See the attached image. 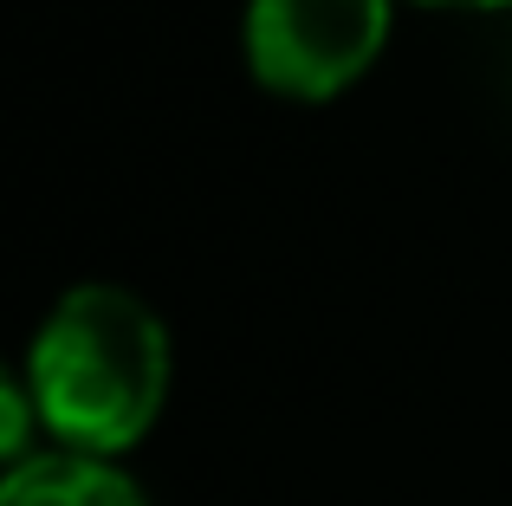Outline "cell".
Here are the masks:
<instances>
[{
    "label": "cell",
    "mask_w": 512,
    "mask_h": 506,
    "mask_svg": "<svg viewBox=\"0 0 512 506\" xmlns=\"http://www.w3.org/2000/svg\"><path fill=\"white\" fill-rule=\"evenodd\" d=\"M39 429L72 455H124L156 429L169 396V331L137 292L72 286L26 351Z\"/></svg>",
    "instance_id": "6da1fadb"
},
{
    "label": "cell",
    "mask_w": 512,
    "mask_h": 506,
    "mask_svg": "<svg viewBox=\"0 0 512 506\" xmlns=\"http://www.w3.org/2000/svg\"><path fill=\"white\" fill-rule=\"evenodd\" d=\"M389 39V0H247V72L299 104L338 98L376 65Z\"/></svg>",
    "instance_id": "7a4b0ae2"
},
{
    "label": "cell",
    "mask_w": 512,
    "mask_h": 506,
    "mask_svg": "<svg viewBox=\"0 0 512 506\" xmlns=\"http://www.w3.org/2000/svg\"><path fill=\"white\" fill-rule=\"evenodd\" d=\"M0 506H150L143 487L104 455H72V448H46V455L7 468Z\"/></svg>",
    "instance_id": "3957f363"
},
{
    "label": "cell",
    "mask_w": 512,
    "mask_h": 506,
    "mask_svg": "<svg viewBox=\"0 0 512 506\" xmlns=\"http://www.w3.org/2000/svg\"><path fill=\"white\" fill-rule=\"evenodd\" d=\"M415 7H454V13H493V7H512V0H415Z\"/></svg>",
    "instance_id": "277c9868"
}]
</instances>
